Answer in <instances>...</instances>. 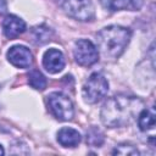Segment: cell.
I'll return each mask as SVG.
<instances>
[{
  "instance_id": "cell-1",
  "label": "cell",
  "mask_w": 156,
  "mask_h": 156,
  "mask_svg": "<svg viewBox=\"0 0 156 156\" xmlns=\"http://www.w3.org/2000/svg\"><path fill=\"white\" fill-rule=\"evenodd\" d=\"M144 102L135 96L115 95L110 98L101 107V122L108 128H118L127 126L141 111Z\"/></svg>"
},
{
  "instance_id": "cell-2",
  "label": "cell",
  "mask_w": 156,
  "mask_h": 156,
  "mask_svg": "<svg viewBox=\"0 0 156 156\" xmlns=\"http://www.w3.org/2000/svg\"><path fill=\"white\" fill-rule=\"evenodd\" d=\"M132 38L129 28L122 26H107L96 34L98 51L108 61L118 58L128 46Z\"/></svg>"
},
{
  "instance_id": "cell-3",
  "label": "cell",
  "mask_w": 156,
  "mask_h": 156,
  "mask_svg": "<svg viewBox=\"0 0 156 156\" xmlns=\"http://www.w3.org/2000/svg\"><path fill=\"white\" fill-rule=\"evenodd\" d=\"M108 91V82L101 73H93L84 83L82 89V96L88 104H96L106 96Z\"/></svg>"
},
{
  "instance_id": "cell-4",
  "label": "cell",
  "mask_w": 156,
  "mask_h": 156,
  "mask_svg": "<svg viewBox=\"0 0 156 156\" xmlns=\"http://www.w3.org/2000/svg\"><path fill=\"white\" fill-rule=\"evenodd\" d=\"M60 6L72 18L85 22L93 20L95 7L91 0H61Z\"/></svg>"
},
{
  "instance_id": "cell-5",
  "label": "cell",
  "mask_w": 156,
  "mask_h": 156,
  "mask_svg": "<svg viewBox=\"0 0 156 156\" xmlns=\"http://www.w3.org/2000/svg\"><path fill=\"white\" fill-rule=\"evenodd\" d=\"M48 105L51 113L60 121H69L73 118L74 108L71 99L60 91H54L48 95Z\"/></svg>"
},
{
  "instance_id": "cell-6",
  "label": "cell",
  "mask_w": 156,
  "mask_h": 156,
  "mask_svg": "<svg viewBox=\"0 0 156 156\" xmlns=\"http://www.w3.org/2000/svg\"><path fill=\"white\" fill-rule=\"evenodd\" d=\"M73 56L78 65L88 67L98 62L99 60V51L96 46L88 39H78L74 43Z\"/></svg>"
},
{
  "instance_id": "cell-7",
  "label": "cell",
  "mask_w": 156,
  "mask_h": 156,
  "mask_svg": "<svg viewBox=\"0 0 156 156\" xmlns=\"http://www.w3.org/2000/svg\"><path fill=\"white\" fill-rule=\"evenodd\" d=\"M6 57L11 65L17 68H28L33 63V55L30 50L23 45H13L9 49Z\"/></svg>"
},
{
  "instance_id": "cell-8",
  "label": "cell",
  "mask_w": 156,
  "mask_h": 156,
  "mask_svg": "<svg viewBox=\"0 0 156 156\" xmlns=\"http://www.w3.org/2000/svg\"><path fill=\"white\" fill-rule=\"evenodd\" d=\"M65 65H66L65 56H63L62 51H60L58 49L51 48L44 52L43 66L49 73L55 74V73L61 72L65 68Z\"/></svg>"
},
{
  "instance_id": "cell-9",
  "label": "cell",
  "mask_w": 156,
  "mask_h": 156,
  "mask_svg": "<svg viewBox=\"0 0 156 156\" xmlns=\"http://www.w3.org/2000/svg\"><path fill=\"white\" fill-rule=\"evenodd\" d=\"M26 30V22L15 15H7L2 21V32L6 38L15 39Z\"/></svg>"
},
{
  "instance_id": "cell-10",
  "label": "cell",
  "mask_w": 156,
  "mask_h": 156,
  "mask_svg": "<svg viewBox=\"0 0 156 156\" xmlns=\"http://www.w3.org/2000/svg\"><path fill=\"white\" fill-rule=\"evenodd\" d=\"M57 141L61 146L63 147H76L80 140L82 135L78 130L69 128V127H63L57 132Z\"/></svg>"
},
{
  "instance_id": "cell-11",
  "label": "cell",
  "mask_w": 156,
  "mask_h": 156,
  "mask_svg": "<svg viewBox=\"0 0 156 156\" xmlns=\"http://www.w3.org/2000/svg\"><path fill=\"white\" fill-rule=\"evenodd\" d=\"M155 110L154 107L141 108L138 113V127L141 132H147L155 127Z\"/></svg>"
},
{
  "instance_id": "cell-12",
  "label": "cell",
  "mask_w": 156,
  "mask_h": 156,
  "mask_svg": "<svg viewBox=\"0 0 156 156\" xmlns=\"http://www.w3.org/2000/svg\"><path fill=\"white\" fill-rule=\"evenodd\" d=\"M144 0H111L108 7L112 11L127 10V11H138L143 7Z\"/></svg>"
},
{
  "instance_id": "cell-13",
  "label": "cell",
  "mask_w": 156,
  "mask_h": 156,
  "mask_svg": "<svg viewBox=\"0 0 156 156\" xmlns=\"http://www.w3.org/2000/svg\"><path fill=\"white\" fill-rule=\"evenodd\" d=\"M32 38H33V41L35 44H44L49 40H51V37L54 34L52 29L49 28L48 26H37V27H33L32 30Z\"/></svg>"
},
{
  "instance_id": "cell-14",
  "label": "cell",
  "mask_w": 156,
  "mask_h": 156,
  "mask_svg": "<svg viewBox=\"0 0 156 156\" xmlns=\"http://www.w3.org/2000/svg\"><path fill=\"white\" fill-rule=\"evenodd\" d=\"M28 83L35 90H44L46 88V78L38 69L30 71V73L28 74Z\"/></svg>"
},
{
  "instance_id": "cell-15",
  "label": "cell",
  "mask_w": 156,
  "mask_h": 156,
  "mask_svg": "<svg viewBox=\"0 0 156 156\" xmlns=\"http://www.w3.org/2000/svg\"><path fill=\"white\" fill-rule=\"evenodd\" d=\"M87 143L91 146L99 147L102 143H104V134L102 132L96 128V127H91L88 132H87Z\"/></svg>"
},
{
  "instance_id": "cell-16",
  "label": "cell",
  "mask_w": 156,
  "mask_h": 156,
  "mask_svg": "<svg viewBox=\"0 0 156 156\" xmlns=\"http://www.w3.org/2000/svg\"><path fill=\"white\" fill-rule=\"evenodd\" d=\"M112 154L122 155V156H136V155H139V151L134 145H132L129 143H122V144H118L117 146H115V149L112 150Z\"/></svg>"
},
{
  "instance_id": "cell-17",
  "label": "cell",
  "mask_w": 156,
  "mask_h": 156,
  "mask_svg": "<svg viewBox=\"0 0 156 156\" xmlns=\"http://www.w3.org/2000/svg\"><path fill=\"white\" fill-rule=\"evenodd\" d=\"M7 10V5L5 0H0V13H5Z\"/></svg>"
},
{
  "instance_id": "cell-18",
  "label": "cell",
  "mask_w": 156,
  "mask_h": 156,
  "mask_svg": "<svg viewBox=\"0 0 156 156\" xmlns=\"http://www.w3.org/2000/svg\"><path fill=\"white\" fill-rule=\"evenodd\" d=\"M4 154H5V150H4V147H2V145L0 144V156H1V155H4Z\"/></svg>"
}]
</instances>
